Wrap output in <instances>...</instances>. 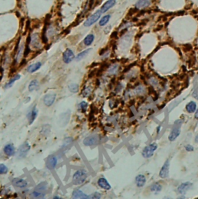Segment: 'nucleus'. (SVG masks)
Returning <instances> with one entry per match:
<instances>
[{"instance_id":"19","label":"nucleus","mask_w":198,"mask_h":199,"mask_svg":"<svg viewBox=\"0 0 198 199\" xmlns=\"http://www.w3.org/2000/svg\"><path fill=\"white\" fill-rule=\"evenodd\" d=\"M115 3H116V0H108V1L104 2V4L102 5L100 10L102 11V13H104V12H106L107 11L109 10L110 9L112 8L113 6L115 5Z\"/></svg>"},{"instance_id":"43","label":"nucleus","mask_w":198,"mask_h":199,"mask_svg":"<svg viewBox=\"0 0 198 199\" xmlns=\"http://www.w3.org/2000/svg\"><path fill=\"white\" fill-rule=\"evenodd\" d=\"M176 199H186V197H185L184 195H180V196H179V197H178Z\"/></svg>"},{"instance_id":"32","label":"nucleus","mask_w":198,"mask_h":199,"mask_svg":"<svg viewBox=\"0 0 198 199\" xmlns=\"http://www.w3.org/2000/svg\"><path fill=\"white\" fill-rule=\"evenodd\" d=\"M119 67L118 64H114L112 66H111L108 68V73L110 74V75H115L119 71Z\"/></svg>"},{"instance_id":"9","label":"nucleus","mask_w":198,"mask_h":199,"mask_svg":"<svg viewBox=\"0 0 198 199\" xmlns=\"http://www.w3.org/2000/svg\"><path fill=\"white\" fill-rule=\"evenodd\" d=\"M3 153L6 156L8 157H11L13 156L16 154V148L13 143H9L7 144H6L3 147Z\"/></svg>"},{"instance_id":"14","label":"nucleus","mask_w":198,"mask_h":199,"mask_svg":"<svg viewBox=\"0 0 198 199\" xmlns=\"http://www.w3.org/2000/svg\"><path fill=\"white\" fill-rule=\"evenodd\" d=\"M56 94L54 93H49L47 94L43 97V103L47 107H50L55 102L56 100Z\"/></svg>"},{"instance_id":"41","label":"nucleus","mask_w":198,"mask_h":199,"mask_svg":"<svg viewBox=\"0 0 198 199\" xmlns=\"http://www.w3.org/2000/svg\"><path fill=\"white\" fill-rule=\"evenodd\" d=\"M194 118L196 119L197 120H198V108L197 109L196 112H194Z\"/></svg>"},{"instance_id":"7","label":"nucleus","mask_w":198,"mask_h":199,"mask_svg":"<svg viewBox=\"0 0 198 199\" xmlns=\"http://www.w3.org/2000/svg\"><path fill=\"white\" fill-rule=\"evenodd\" d=\"M102 14V12L101 10L96 11V12H94V13H93V14H92L90 17H88V18L87 19V20H86L84 23V27H88L92 26L93 24H94V23H95V22H96L97 21L100 19Z\"/></svg>"},{"instance_id":"47","label":"nucleus","mask_w":198,"mask_h":199,"mask_svg":"<svg viewBox=\"0 0 198 199\" xmlns=\"http://www.w3.org/2000/svg\"><path fill=\"white\" fill-rule=\"evenodd\" d=\"M163 199H173V198H170V197H166V198H164Z\"/></svg>"},{"instance_id":"16","label":"nucleus","mask_w":198,"mask_h":199,"mask_svg":"<svg viewBox=\"0 0 198 199\" xmlns=\"http://www.w3.org/2000/svg\"><path fill=\"white\" fill-rule=\"evenodd\" d=\"M88 195L80 189H75L72 192V199H87Z\"/></svg>"},{"instance_id":"15","label":"nucleus","mask_w":198,"mask_h":199,"mask_svg":"<svg viewBox=\"0 0 198 199\" xmlns=\"http://www.w3.org/2000/svg\"><path fill=\"white\" fill-rule=\"evenodd\" d=\"M180 135V126H175L174 128L172 129L170 131L168 139L170 142H174L176 139L178 138V136Z\"/></svg>"},{"instance_id":"23","label":"nucleus","mask_w":198,"mask_h":199,"mask_svg":"<svg viewBox=\"0 0 198 199\" xmlns=\"http://www.w3.org/2000/svg\"><path fill=\"white\" fill-rule=\"evenodd\" d=\"M41 66H42V64L40 62H36V63L30 65L28 68H27V71L30 73H34V72H36V71H38L40 68Z\"/></svg>"},{"instance_id":"39","label":"nucleus","mask_w":198,"mask_h":199,"mask_svg":"<svg viewBox=\"0 0 198 199\" xmlns=\"http://www.w3.org/2000/svg\"><path fill=\"white\" fill-rule=\"evenodd\" d=\"M184 148L187 152H192V151H194V147L191 144H186V146H184Z\"/></svg>"},{"instance_id":"13","label":"nucleus","mask_w":198,"mask_h":199,"mask_svg":"<svg viewBox=\"0 0 198 199\" xmlns=\"http://www.w3.org/2000/svg\"><path fill=\"white\" fill-rule=\"evenodd\" d=\"M75 58V55H74L73 51H71V49L68 48L66 49L65 51L63 54V61L65 64L71 63L72 61H74Z\"/></svg>"},{"instance_id":"45","label":"nucleus","mask_w":198,"mask_h":199,"mask_svg":"<svg viewBox=\"0 0 198 199\" xmlns=\"http://www.w3.org/2000/svg\"><path fill=\"white\" fill-rule=\"evenodd\" d=\"M194 141H195V143H198V133L196 135V136H195Z\"/></svg>"},{"instance_id":"18","label":"nucleus","mask_w":198,"mask_h":199,"mask_svg":"<svg viewBox=\"0 0 198 199\" xmlns=\"http://www.w3.org/2000/svg\"><path fill=\"white\" fill-rule=\"evenodd\" d=\"M135 185L139 188H141V187H143L145 186V185L146 184V177L144 174H138L135 177Z\"/></svg>"},{"instance_id":"17","label":"nucleus","mask_w":198,"mask_h":199,"mask_svg":"<svg viewBox=\"0 0 198 199\" xmlns=\"http://www.w3.org/2000/svg\"><path fill=\"white\" fill-rule=\"evenodd\" d=\"M37 116H38V109H37L36 106H34L27 114V119H28L29 123H33L36 120V119H37Z\"/></svg>"},{"instance_id":"29","label":"nucleus","mask_w":198,"mask_h":199,"mask_svg":"<svg viewBox=\"0 0 198 199\" xmlns=\"http://www.w3.org/2000/svg\"><path fill=\"white\" fill-rule=\"evenodd\" d=\"M94 36L93 34H88L87 37L84 38V43L86 46H90L91 44H92V43L94 42Z\"/></svg>"},{"instance_id":"25","label":"nucleus","mask_w":198,"mask_h":199,"mask_svg":"<svg viewBox=\"0 0 198 199\" xmlns=\"http://www.w3.org/2000/svg\"><path fill=\"white\" fill-rule=\"evenodd\" d=\"M38 87H39V81L35 79L30 81V85L28 86V89L30 92H32L33 91H35V90H37L38 88Z\"/></svg>"},{"instance_id":"8","label":"nucleus","mask_w":198,"mask_h":199,"mask_svg":"<svg viewBox=\"0 0 198 199\" xmlns=\"http://www.w3.org/2000/svg\"><path fill=\"white\" fill-rule=\"evenodd\" d=\"M193 184L190 181H186V182H183L180 185H178V187H176V191L178 194L180 195H185V194L189 191L190 189L192 188Z\"/></svg>"},{"instance_id":"11","label":"nucleus","mask_w":198,"mask_h":199,"mask_svg":"<svg viewBox=\"0 0 198 199\" xmlns=\"http://www.w3.org/2000/svg\"><path fill=\"white\" fill-rule=\"evenodd\" d=\"M57 162H58V158L57 156L55 155H50L47 159V161H46V164H47V168L50 169V170H53L57 167Z\"/></svg>"},{"instance_id":"35","label":"nucleus","mask_w":198,"mask_h":199,"mask_svg":"<svg viewBox=\"0 0 198 199\" xmlns=\"http://www.w3.org/2000/svg\"><path fill=\"white\" fill-rule=\"evenodd\" d=\"M145 87L143 85L137 86V87L135 88V93L136 94V95H143V94L145 93Z\"/></svg>"},{"instance_id":"34","label":"nucleus","mask_w":198,"mask_h":199,"mask_svg":"<svg viewBox=\"0 0 198 199\" xmlns=\"http://www.w3.org/2000/svg\"><path fill=\"white\" fill-rule=\"evenodd\" d=\"M9 172V168L4 164H0V175L6 174Z\"/></svg>"},{"instance_id":"30","label":"nucleus","mask_w":198,"mask_h":199,"mask_svg":"<svg viewBox=\"0 0 198 199\" xmlns=\"http://www.w3.org/2000/svg\"><path fill=\"white\" fill-rule=\"evenodd\" d=\"M111 19V15H105L104 16H103L102 19L99 21V25L101 27H104L108 22V21L110 20Z\"/></svg>"},{"instance_id":"20","label":"nucleus","mask_w":198,"mask_h":199,"mask_svg":"<svg viewBox=\"0 0 198 199\" xmlns=\"http://www.w3.org/2000/svg\"><path fill=\"white\" fill-rule=\"evenodd\" d=\"M162 189H163V185L159 182H155V183L152 184L149 187V191L155 195L159 194L162 191Z\"/></svg>"},{"instance_id":"2","label":"nucleus","mask_w":198,"mask_h":199,"mask_svg":"<svg viewBox=\"0 0 198 199\" xmlns=\"http://www.w3.org/2000/svg\"><path fill=\"white\" fill-rule=\"evenodd\" d=\"M88 174L85 169H79L72 176V182L74 185H81L88 179Z\"/></svg>"},{"instance_id":"46","label":"nucleus","mask_w":198,"mask_h":199,"mask_svg":"<svg viewBox=\"0 0 198 199\" xmlns=\"http://www.w3.org/2000/svg\"><path fill=\"white\" fill-rule=\"evenodd\" d=\"M116 35H117V32H114V33H113L112 34V37H116Z\"/></svg>"},{"instance_id":"31","label":"nucleus","mask_w":198,"mask_h":199,"mask_svg":"<svg viewBox=\"0 0 198 199\" xmlns=\"http://www.w3.org/2000/svg\"><path fill=\"white\" fill-rule=\"evenodd\" d=\"M68 89L72 93H77L79 91V85L76 83H71L68 85Z\"/></svg>"},{"instance_id":"26","label":"nucleus","mask_w":198,"mask_h":199,"mask_svg":"<svg viewBox=\"0 0 198 199\" xmlns=\"http://www.w3.org/2000/svg\"><path fill=\"white\" fill-rule=\"evenodd\" d=\"M30 43L33 45L34 47H38L40 46V37L37 33H35L33 36V37H31V42Z\"/></svg>"},{"instance_id":"1","label":"nucleus","mask_w":198,"mask_h":199,"mask_svg":"<svg viewBox=\"0 0 198 199\" xmlns=\"http://www.w3.org/2000/svg\"><path fill=\"white\" fill-rule=\"evenodd\" d=\"M48 184L46 181H43L35 187L30 194L31 199H45Z\"/></svg>"},{"instance_id":"33","label":"nucleus","mask_w":198,"mask_h":199,"mask_svg":"<svg viewBox=\"0 0 198 199\" xmlns=\"http://www.w3.org/2000/svg\"><path fill=\"white\" fill-rule=\"evenodd\" d=\"M102 198V194L98 191H95L91 194L90 195H88V197L87 199H101Z\"/></svg>"},{"instance_id":"38","label":"nucleus","mask_w":198,"mask_h":199,"mask_svg":"<svg viewBox=\"0 0 198 199\" xmlns=\"http://www.w3.org/2000/svg\"><path fill=\"white\" fill-rule=\"evenodd\" d=\"M46 31H47V30H46V27H44L43 33H42V36H41V40H42V42L44 43H47V34H46Z\"/></svg>"},{"instance_id":"24","label":"nucleus","mask_w":198,"mask_h":199,"mask_svg":"<svg viewBox=\"0 0 198 199\" xmlns=\"http://www.w3.org/2000/svg\"><path fill=\"white\" fill-rule=\"evenodd\" d=\"M72 144H73V139L71 138V137H67L63 140V144H62V148L65 149V150L69 149L71 147Z\"/></svg>"},{"instance_id":"10","label":"nucleus","mask_w":198,"mask_h":199,"mask_svg":"<svg viewBox=\"0 0 198 199\" xmlns=\"http://www.w3.org/2000/svg\"><path fill=\"white\" fill-rule=\"evenodd\" d=\"M12 185L13 187H17V188H25L28 186V182L25 179L17 177V178L12 179Z\"/></svg>"},{"instance_id":"5","label":"nucleus","mask_w":198,"mask_h":199,"mask_svg":"<svg viewBox=\"0 0 198 199\" xmlns=\"http://www.w3.org/2000/svg\"><path fill=\"white\" fill-rule=\"evenodd\" d=\"M170 160L167 159L164 162L163 165L162 166L161 169L159 172V177L162 179H166L169 177L170 175Z\"/></svg>"},{"instance_id":"3","label":"nucleus","mask_w":198,"mask_h":199,"mask_svg":"<svg viewBox=\"0 0 198 199\" xmlns=\"http://www.w3.org/2000/svg\"><path fill=\"white\" fill-rule=\"evenodd\" d=\"M158 145L156 143H152L145 146L142 151V156L145 159H149L153 156L154 153L157 150Z\"/></svg>"},{"instance_id":"44","label":"nucleus","mask_w":198,"mask_h":199,"mask_svg":"<svg viewBox=\"0 0 198 199\" xmlns=\"http://www.w3.org/2000/svg\"><path fill=\"white\" fill-rule=\"evenodd\" d=\"M53 199H63V198L62 197H60V196H59V195H56V196H54V197L53 198Z\"/></svg>"},{"instance_id":"22","label":"nucleus","mask_w":198,"mask_h":199,"mask_svg":"<svg viewBox=\"0 0 198 199\" xmlns=\"http://www.w3.org/2000/svg\"><path fill=\"white\" fill-rule=\"evenodd\" d=\"M197 109V103L194 101H191V102H188L186 105V111L188 113H194L196 112Z\"/></svg>"},{"instance_id":"6","label":"nucleus","mask_w":198,"mask_h":199,"mask_svg":"<svg viewBox=\"0 0 198 199\" xmlns=\"http://www.w3.org/2000/svg\"><path fill=\"white\" fill-rule=\"evenodd\" d=\"M99 141H100V137L98 134H92L87 136L83 140V144L86 146H95L99 143Z\"/></svg>"},{"instance_id":"27","label":"nucleus","mask_w":198,"mask_h":199,"mask_svg":"<svg viewBox=\"0 0 198 199\" xmlns=\"http://www.w3.org/2000/svg\"><path fill=\"white\" fill-rule=\"evenodd\" d=\"M20 77H21L20 75H18V74H17V75H16L14 77H12V78H11V79L9 80V81L6 84V85H5V88H9L12 87V85L14 84L15 81H17V80L19 79V78H20Z\"/></svg>"},{"instance_id":"28","label":"nucleus","mask_w":198,"mask_h":199,"mask_svg":"<svg viewBox=\"0 0 198 199\" xmlns=\"http://www.w3.org/2000/svg\"><path fill=\"white\" fill-rule=\"evenodd\" d=\"M91 51V49H87V50H85V51H82V52H81V53H79L78 54V56L76 57V61H81L84 57H85L87 55L89 54V52Z\"/></svg>"},{"instance_id":"37","label":"nucleus","mask_w":198,"mask_h":199,"mask_svg":"<svg viewBox=\"0 0 198 199\" xmlns=\"http://www.w3.org/2000/svg\"><path fill=\"white\" fill-rule=\"evenodd\" d=\"M79 107L82 112H86V110L88 109V102H86L85 101H82V102L79 104Z\"/></svg>"},{"instance_id":"21","label":"nucleus","mask_w":198,"mask_h":199,"mask_svg":"<svg viewBox=\"0 0 198 199\" xmlns=\"http://www.w3.org/2000/svg\"><path fill=\"white\" fill-rule=\"evenodd\" d=\"M151 3L152 0H139L135 3V7L138 9H145L149 6L151 5Z\"/></svg>"},{"instance_id":"36","label":"nucleus","mask_w":198,"mask_h":199,"mask_svg":"<svg viewBox=\"0 0 198 199\" xmlns=\"http://www.w3.org/2000/svg\"><path fill=\"white\" fill-rule=\"evenodd\" d=\"M91 94V88L90 87H85L82 91V96L84 97H88Z\"/></svg>"},{"instance_id":"4","label":"nucleus","mask_w":198,"mask_h":199,"mask_svg":"<svg viewBox=\"0 0 198 199\" xmlns=\"http://www.w3.org/2000/svg\"><path fill=\"white\" fill-rule=\"evenodd\" d=\"M30 149L31 146L30 145V143H29L28 141H25L24 143H23L20 146H19L17 152V156L20 159H23L25 157H27L29 152L30 151Z\"/></svg>"},{"instance_id":"42","label":"nucleus","mask_w":198,"mask_h":199,"mask_svg":"<svg viewBox=\"0 0 198 199\" xmlns=\"http://www.w3.org/2000/svg\"><path fill=\"white\" fill-rule=\"evenodd\" d=\"M162 127L161 126H158L157 128H156V132H157V134H159V132H160V130H161Z\"/></svg>"},{"instance_id":"40","label":"nucleus","mask_w":198,"mask_h":199,"mask_svg":"<svg viewBox=\"0 0 198 199\" xmlns=\"http://www.w3.org/2000/svg\"><path fill=\"white\" fill-rule=\"evenodd\" d=\"M193 96H194L195 98H197L198 99V88H197V89L194 91V93H193Z\"/></svg>"},{"instance_id":"12","label":"nucleus","mask_w":198,"mask_h":199,"mask_svg":"<svg viewBox=\"0 0 198 199\" xmlns=\"http://www.w3.org/2000/svg\"><path fill=\"white\" fill-rule=\"evenodd\" d=\"M97 184H98V187L102 188V190H104V191H110L112 189V186L108 181V180L104 177H99L98 179Z\"/></svg>"}]
</instances>
